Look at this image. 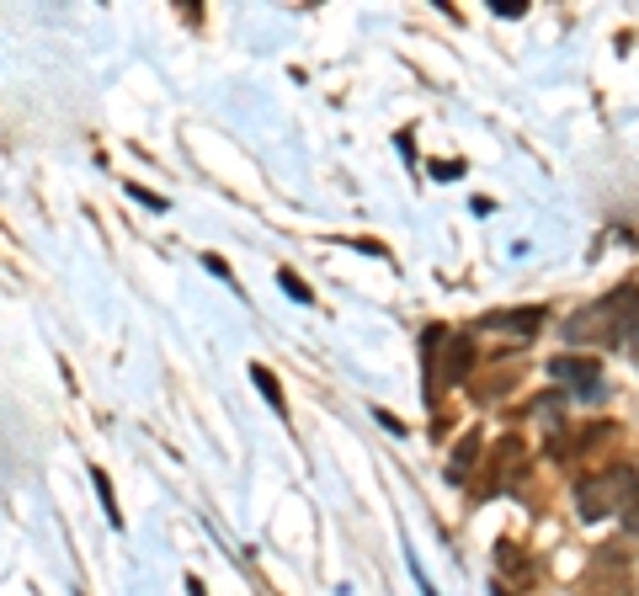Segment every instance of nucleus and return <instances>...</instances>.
<instances>
[{
	"instance_id": "1",
	"label": "nucleus",
	"mask_w": 639,
	"mask_h": 596,
	"mask_svg": "<svg viewBox=\"0 0 639 596\" xmlns=\"http://www.w3.org/2000/svg\"><path fill=\"white\" fill-rule=\"evenodd\" d=\"M639 325V283H623L613 293H602L597 304L566 320V335L576 346H613Z\"/></svg>"
},
{
	"instance_id": "2",
	"label": "nucleus",
	"mask_w": 639,
	"mask_h": 596,
	"mask_svg": "<svg viewBox=\"0 0 639 596\" xmlns=\"http://www.w3.org/2000/svg\"><path fill=\"white\" fill-rule=\"evenodd\" d=\"M639 501V475L635 469H597V475H581L576 479V511L587 522H602V517H618Z\"/></svg>"
},
{
	"instance_id": "3",
	"label": "nucleus",
	"mask_w": 639,
	"mask_h": 596,
	"mask_svg": "<svg viewBox=\"0 0 639 596\" xmlns=\"http://www.w3.org/2000/svg\"><path fill=\"white\" fill-rule=\"evenodd\" d=\"M549 373L566 383H587V394H602V368H597V358H554Z\"/></svg>"
},
{
	"instance_id": "4",
	"label": "nucleus",
	"mask_w": 639,
	"mask_h": 596,
	"mask_svg": "<svg viewBox=\"0 0 639 596\" xmlns=\"http://www.w3.org/2000/svg\"><path fill=\"white\" fill-rule=\"evenodd\" d=\"M474 458H480V431H464V437H459V448L448 453V479H453V485H469Z\"/></svg>"
},
{
	"instance_id": "5",
	"label": "nucleus",
	"mask_w": 639,
	"mask_h": 596,
	"mask_svg": "<svg viewBox=\"0 0 639 596\" xmlns=\"http://www.w3.org/2000/svg\"><path fill=\"white\" fill-rule=\"evenodd\" d=\"M480 325H485V331H512V335H533L543 325V310H533V304H528V310H512V314H485V320H480Z\"/></svg>"
},
{
	"instance_id": "6",
	"label": "nucleus",
	"mask_w": 639,
	"mask_h": 596,
	"mask_svg": "<svg viewBox=\"0 0 639 596\" xmlns=\"http://www.w3.org/2000/svg\"><path fill=\"white\" fill-rule=\"evenodd\" d=\"M469 368H474V341H469V335H453V341H448V358H443V383H464Z\"/></svg>"
},
{
	"instance_id": "7",
	"label": "nucleus",
	"mask_w": 639,
	"mask_h": 596,
	"mask_svg": "<svg viewBox=\"0 0 639 596\" xmlns=\"http://www.w3.org/2000/svg\"><path fill=\"white\" fill-rule=\"evenodd\" d=\"M250 379H256V383H262V394H267V400H272V406H277V410H283V389H277V379H272V373H267V368H250Z\"/></svg>"
},
{
	"instance_id": "8",
	"label": "nucleus",
	"mask_w": 639,
	"mask_h": 596,
	"mask_svg": "<svg viewBox=\"0 0 639 596\" xmlns=\"http://www.w3.org/2000/svg\"><path fill=\"white\" fill-rule=\"evenodd\" d=\"M277 283H283V287H288V293H294V299H298V304H309V287H304V283H298V277H294V272H277Z\"/></svg>"
},
{
	"instance_id": "9",
	"label": "nucleus",
	"mask_w": 639,
	"mask_h": 596,
	"mask_svg": "<svg viewBox=\"0 0 639 596\" xmlns=\"http://www.w3.org/2000/svg\"><path fill=\"white\" fill-rule=\"evenodd\" d=\"M97 490H101V501H107V517H112V522H124V517H118V506H112V485H107V475H97Z\"/></svg>"
},
{
	"instance_id": "10",
	"label": "nucleus",
	"mask_w": 639,
	"mask_h": 596,
	"mask_svg": "<svg viewBox=\"0 0 639 596\" xmlns=\"http://www.w3.org/2000/svg\"><path fill=\"white\" fill-rule=\"evenodd\" d=\"M187 592H193V596H203V580H187Z\"/></svg>"
},
{
	"instance_id": "11",
	"label": "nucleus",
	"mask_w": 639,
	"mask_h": 596,
	"mask_svg": "<svg viewBox=\"0 0 639 596\" xmlns=\"http://www.w3.org/2000/svg\"><path fill=\"white\" fill-rule=\"evenodd\" d=\"M495 596H507V592H495Z\"/></svg>"
}]
</instances>
